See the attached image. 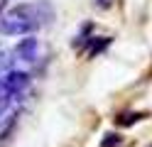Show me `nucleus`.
I'll return each instance as SVG.
<instances>
[{"instance_id": "f257e3e1", "label": "nucleus", "mask_w": 152, "mask_h": 147, "mask_svg": "<svg viewBox=\"0 0 152 147\" xmlns=\"http://www.w3.org/2000/svg\"><path fill=\"white\" fill-rule=\"evenodd\" d=\"M5 86H7V91H12L15 96H22L27 91V86H30V74L27 71H15V69H10L3 78H0Z\"/></svg>"}, {"instance_id": "f03ea898", "label": "nucleus", "mask_w": 152, "mask_h": 147, "mask_svg": "<svg viewBox=\"0 0 152 147\" xmlns=\"http://www.w3.org/2000/svg\"><path fill=\"white\" fill-rule=\"evenodd\" d=\"M37 49H39V42H37L34 37H25L20 44L15 47V59L17 61H27V64H32L34 59H37Z\"/></svg>"}, {"instance_id": "7ed1b4c3", "label": "nucleus", "mask_w": 152, "mask_h": 147, "mask_svg": "<svg viewBox=\"0 0 152 147\" xmlns=\"http://www.w3.org/2000/svg\"><path fill=\"white\" fill-rule=\"evenodd\" d=\"M12 61H15V59L7 54V52H0V78H3V76L12 69Z\"/></svg>"}, {"instance_id": "20e7f679", "label": "nucleus", "mask_w": 152, "mask_h": 147, "mask_svg": "<svg viewBox=\"0 0 152 147\" xmlns=\"http://www.w3.org/2000/svg\"><path fill=\"white\" fill-rule=\"evenodd\" d=\"M140 113H123V115H118L115 118V123L118 125H132V123H135V120H140Z\"/></svg>"}, {"instance_id": "39448f33", "label": "nucleus", "mask_w": 152, "mask_h": 147, "mask_svg": "<svg viewBox=\"0 0 152 147\" xmlns=\"http://www.w3.org/2000/svg\"><path fill=\"white\" fill-rule=\"evenodd\" d=\"M108 44H110V39H108V37H101L98 42L93 44V49H91V52H88V56H96V54L101 52V49H103V47H108Z\"/></svg>"}, {"instance_id": "423d86ee", "label": "nucleus", "mask_w": 152, "mask_h": 147, "mask_svg": "<svg viewBox=\"0 0 152 147\" xmlns=\"http://www.w3.org/2000/svg\"><path fill=\"white\" fill-rule=\"evenodd\" d=\"M115 145H120V137L118 135H106V137H103V142H101V147H115Z\"/></svg>"}, {"instance_id": "0eeeda50", "label": "nucleus", "mask_w": 152, "mask_h": 147, "mask_svg": "<svg viewBox=\"0 0 152 147\" xmlns=\"http://www.w3.org/2000/svg\"><path fill=\"white\" fill-rule=\"evenodd\" d=\"M98 3H101V5H108V3H110V0H98Z\"/></svg>"}, {"instance_id": "6e6552de", "label": "nucleus", "mask_w": 152, "mask_h": 147, "mask_svg": "<svg viewBox=\"0 0 152 147\" xmlns=\"http://www.w3.org/2000/svg\"><path fill=\"white\" fill-rule=\"evenodd\" d=\"M150 147H152V145H150Z\"/></svg>"}]
</instances>
